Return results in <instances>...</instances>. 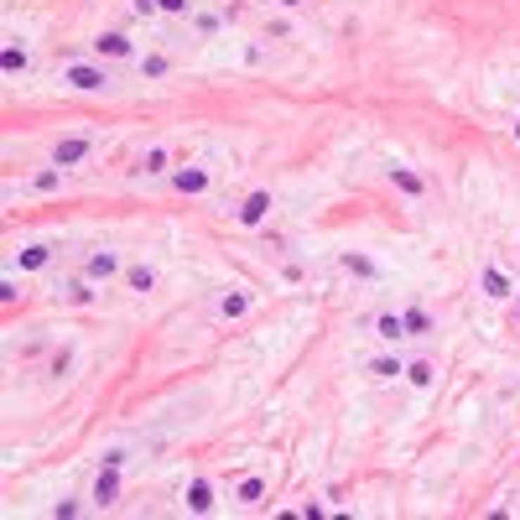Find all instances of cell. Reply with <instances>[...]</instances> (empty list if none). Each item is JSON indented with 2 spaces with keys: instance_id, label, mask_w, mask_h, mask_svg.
Returning <instances> with one entry per match:
<instances>
[{
  "instance_id": "1",
  "label": "cell",
  "mask_w": 520,
  "mask_h": 520,
  "mask_svg": "<svg viewBox=\"0 0 520 520\" xmlns=\"http://www.w3.org/2000/svg\"><path fill=\"white\" fill-rule=\"evenodd\" d=\"M63 84H68V89H84V94H94V89H110V73L94 68V63H68V68H63Z\"/></svg>"
},
{
  "instance_id": "2",
  "label": "cell",
  "mask_w": 520,
  "mask_h": 520,
  "mask_svg": "<svg viewBox=\"0 0 520 520\" xmlns=\"http://www.w3.org/2000/svg\"><path fill=\"white\" fill-rule=\"evenodd\" d=\"M84 156H89V141H84V136H73V141H58V151H52V162H58V167H78Z\"/></svg>"
},
{
  "instance_id": "3",
  "label": "cell",
  "mask_w": 520,
  "mask_h": 520,
  "mask_svg": "<svg viewBox=\"0 0 520 520\" xmlns=\"http://www.w3.org/2000/svg\"><path fill=\"white\" fill-rule=\"evenodd\" d=\"M94 52L99 58H130V37L125 32H104V37H94Z\"/></svg>"
},
{
  "instance_id": "4",
  "label": "cell",
  "mask_w": 520,
  "mask_h": 520,
  "mask_svg": "<svg viewBox=\"0 0 520 520\" xmlns=\"http://www.w3.org/2000/svg\"><path fill=\"white\" fill-rule=\"evenodd\" d=\"M120 271V255L115 250H99V255H89V281H110Z\"/></svg>"
},
{
  "instance_id": "5",
  "label": "cell",
  "mask_w": 520,
  "mask_h": 520,
  "mask_svg": "<svg viewBox=\"0 0 520 520\" xmlns=\"http://www.w3.org/2000/svg\"><path fill=\"white\" fill-rule=\"evenodd\" d=\"M265 213H271V193H250L245 203H239V224H260Z\"/></svg>"
},
{
  "instance_id": "6",
  "label": "cell",
  "mask_w": 520,
  "mask_h": 520,
  "mask_svg": "<svg viewBox=\"0 0 520 520\" xmlns=\"http://www.w3.org/2000/svg\"><path fill=\"white\" fill-rule=\"evenodd\" d=\"M120 495V474H115V463H104V474L94 478V505H110Z\"/></svg>"
},
{
  "instance_id": "7",
  "label": "cell",
  "mask_w": 520,
  "mask_h": 520,
  "mask_svg": "<svg viewBox=\"0 0 520 520\" xmlns=\"http://www.w3.org/2000/svg\"><path fill=\"white\" fill-rule=\"evenodd\" d=\"M172 188H177V193H203L208 188V172L203 167H182L177 177H172Z\"/></svg>"
},
{
  "instance_id": "8",
  "label": "cell",
  "mask_w": 520,
  "mask_h": 520,
  "mask_svg": "<svg viewBox=\"0 0 520 520\" xmlns=\"http://www.w3.org/2000/svg\"><path fill=\"white\" fill-rule=\"evenodd\" d=\"M188 510H193V515H208V510H213V495H208L203 478H193V484H188Z\"/></svg>"
},
{
  "instance_id": "9",
  "label": "cell",
  "mask_w": 520,
  "mask_h": 520,
  "mask_svg": "<svg viewBox=\"0 0 520 520\" xmlns=\"http://www.w3.org/2000/svg\"><path fill=\"white\" fill-rule=\"evenodd\" d=\"M125 286H130V291H151V286H156V271H151V265H130V271H125Z\"/></svg>"
},
{
  "instance_id": "10",
  "label": "cell",
  "mask_w": 520,
  "mask_h": 520,
  "mask_svg": "<svg viewBox=\"0 0 520 520\" xmlns=\"http://www.w3.org/2000/svg\"><path fill=\"white\" fill-rule=\"evenodd\" d=\"M375 328H380V338H391V343H395V338H406V312H385Z\"/></svg>"
},
{
  "instance_id": "11",
  "label": "cell",
  "mask_w": 520,
  "mask_h": 520,
  "mask_svg": "<svg viewBox=\"0 0 520 520\" xmlns=\"http://www.w3.org/2000/svg\"><path fill=\"white\" fill-rule=\"evenodd\" d=\"M391 182H395L401 193H411V198L421 193V177H417V172H406V167H391Z\"/></svg>"
},
{
  "instance_id": "12",
  "label": "cell",
  "mask_w": 520,
  "mask_h": 520,
  "mask_svg": "<svg viewBox=\"0 0 520 520\" xmlns=\"http://www.w3.org/2000/svg\"><path fill=\"white\" fill-rule=\"evenodd\" d=\"M47 260H52V250H47V245H32V250H21V271H42Z\"/></svg>"
},
{
  "instance_id": "13",
  "label": "cell",
  "mask_w": 520,
  "mask_h": 520,
  "mask_svg": "<svg viewBox=\"0 0 520 520\" xmlns=\"http://www.w3.org/2000/svg\"><path fill=\"white\" fill-rule=\"evenodd\" d=\"M245 312H250V297H245V291H234V297L219 302V317H245Z\"/></svg>"
},
{
  "instance_id": "14",
  "label": "cell",
  "mask_w": 520,
  "mask_h": 520,
  "mask_svg": "<svg viewBox=\"0 0 520 520\" xmlns=\"http://www.w3.org/2000/svg\"><path fill=\"white\" fill-rule=\"evenodd\" d=\"M484 291H489V297H510V281H505L495 265H484Z\"/></svg>"
},
{
  "instance_id": "15",
  "label": "cell",
  "mask_w": 520,
  "mask_h": 520,
  "mask_svg": "<svg viewBox=\"0 0 520 520\" xmlns=\"http://www.w3.org/2000/svg\"><path fill=\"white\" fill-rule=\"evenodd\" d=\"M432 375H437V369L426 364V359H417V364H406V380H411V385H421V391L432 385Z\"/></svg>"
},
{
  "instance_id": "16",
  "label": "cell",
  "mask_w": 520,
  "mask_h": 520,
  "mask_svg": "<svg viewBox=\"0 0 520 520\" xmlns=\"http://www.w3.org/2000/svg\"><path fill=\"white\" fill-rule=\"evenodd\" d=\"M58 182H63V172H58V167H47V172H37V177H32V188H37V193H52Z\"/></svg>"
},
{
  "instance_id": "17",
  "label": "cell",
  "mask_w": 520,
  "mask_h": 520,
  "mask_svg": "<svg viewBox=\"0 0 520 520\" xmlns=\"http://www.w3.org/2000/svg\"><path fill=\"white\" fill-rule=\"evenodd\" d=\"M265 495V484H260V478H245V484H239V505H255Z\"/></svg>"
},
{
  "instance_id": "18",
  "label": "cell",
  "mask_w": 520,
  "mask_h": 520,
  "mask_svg": "<svg viewBox=\"0 0 520 520\" xmlns=\"http://www.w3.org/2000/svg\"><path fill=\"white\" fill-rule=\"evenodd\" d=\"M0 68H6V73H21V68H26V52H21V47H6V58H0Z\"/></svg>"
},
{
  "instance_id": "19",
  "label": "cell",
  "mask_w": 520,
  "mask_h": 520,
  "mask_svg": "<svg viewBox=\"0 0 520 520\" xmlns=\"http://www.w3.org/2000/svg\"><path fill=\"white\" fill-rule=\"evenodd\" d=\"M63 297H68L73 307H84V302L94 297V291H89V281H68V291H63Z\"/></svg>"
},
{
  "instance_id": "20",
  "label": "cell",
  "mask_w": 520,
  "mask_h": 520,
  "mask_svg": "<svg viewBox=\"0 0 520 520\" xmlns=\"http://www.w3.org/2000/svg\"><path fill=\"white\" fill-rule=\"evenodd\" d=\"M426 328H432V317H426L421 307H411L406 312V333H426Z\"/></svg>"
},
{
  "instance_id": "21",
  "label": "cell",
  "mask_w": 520,
  "mask_h": 520,
  "mask_svg": "<svg viewBox=\"0 0 520 520\" xmlns=\"http://www.w3.org/2000/svg\"><path fill=\"white\" fill-rule=\"evenodd\" d=\"M369 369H375V375H380V380H391V375H406V369H401V364H395V359H375V364H369Z\"/></svg>"
},
{
  "instance_id": "22",
  "label": "cell",
  "mask_w": 520,
  "mask_h": 520,
  "mask_svg": "<svg viewBox=\"0 0 520 520\" xmlns=\"http://www.w3.org/2000/svg\"><path fill=\"white\" fill-rule=\"evenodd\" d=\"M141 167H146V172H167V151H162V146H156V151H146Z\"/></svg>"
},
{
  "instance_id": "23",
  "label": "cell",
  "mask_w": 520,
  "mask_h": 520,
  "mask_svg": "<svg viewBox=\"0 0 520 520\" xmlns=\"http://www.w3.org/2000/svg\"><path fill=\"white\" fill-rule=\"evenodd\" d=\"M156 6H162L167 16H188V11H193V0H156Z\"/></svg>"
},
{
  "instance_id": "24",
  "label": "cell",
  "mask_w": 520,
  "mask_h": 520,
  "mask_svg": "<svg viewBox=\"0 0 520 520\" xmlns=\"http://www.w3.org/2000/svg\"><path fill=\"white\" fill-rule=\"evenodd\" d=\"M141 73H146V78H162V73H167V58H146Z\"/></svg>"
},
{
  "instance_id": "25",
  "label": "cell",
  "mask_w": 520,
  "mask_h": 520,
  "mask_svg": "<svg viewBox=\"0 0 520 520\" xmlns=\"http://www.w3.org/2000/svg\"><path fill=\"white\" fill-rule=\"evenodd\" d=\"M343 265H349V271H359V276H375V265L359 260V255H343Z\"/></svg>"
},
{
  "instance_id": "26",
  "label": "cell",
  "mask_w": 520,
  "mask_h": 520,
  "mask_svg": "<svg viewBox=\"0 0 520 520\" xmlns=\"http://www.w3.org/2000/svg\"><path fill=\"white\" fill-rule=\"evenodd\" d=\"M151 11H162L156 0H136V16H151Z\"/></svg>"
},
{
  "instance_id": "27",
  "label": "cell",
  "mask_w": 520,
  "mask_h": 520,
  "mask_svg": "<svg viewBox=\"0 0 520 520\" xmlns=\"http://www.w3.org/2000/svg\"><path fill=\"white\" fill-rule=\"evenodd\" d=\"M276 6H291V11H297V6H302V0H276Z\"/></svg>"
},
{
  "instance_id": "28",
  "label": "cell",
  "mask_w": 520,
  "mask_h": 520,
  "mask_svg": "<svg viewBox=\"0 0 520 520\" xmlns=\"http://www.w3.org/2000/svg\"><path fill=\"white\" fill-rule=\"evenodd\" d=\"M515 141H520V125H515Z\"/></svg>"
}]
</instances>
